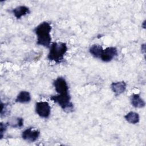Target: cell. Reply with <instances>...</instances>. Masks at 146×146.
Listing matches in <instances>:
<instances>
[{
  "label": "cell",
  "mask_w": 146,
  "mask_h": 146,
  "mask_svg": "<svg viewBox=\"0 0 146 146\" xmlns=\"http://www.w3.org/2000/svg\"><path fill=\"white\" fill-rule=\"evenodd\" d=\"M52 27L48 22H43L39 24L34 30L36 35V44L44 47L50 48L51 43V31Z\"/></svg>",
  "instance_id": "obj_1"
},
{
  "label": "cell",
  "mask_w": 146,
  "mask_h": 146,
  "mask_svg": "<svg viewBox=\"0 0 146 146\" xmlns=\"http://www.w3.org/2000/svg\"><path fill=\"white\" fill-rule=\"evenodd\" d=\"M68 50L66 43L62 42H55L51 43L47 55V59L56 63H61Z\"/></svg>",
  "instance_id": "obj_2"
},
{
  "label": "cell",
  "mask_w": 146,
  "mask_h": 146,
  "mask_svg": "<svg viewBox=\"0 0 146 146\" xmlns=\"http://www.w3.org/2000/svg\"><path fill=\"white\" fill-rule=\"evenodd\" d=\"M50 100L57 103L66 112H71L74 110L73 103L71 102V96L69 93L52 95Z\"/></svg>",
  "instance_id": "obj_3"
},
{
  "label": "cell",
  "mask_w": 146,
  "mask_h": 146,
  "mask_svg": "<svg viewBox=\"0 0 146 146\" xmlns=\"http://www.w3.org/2000/svg\"><path fill=\"white\" fill-rule=\"evenodd\" d=\"M36 113L42 118H48L51 113V107L47 102H38L35 104Z\"/></svg>",
  "instance_id": "obj_4"
},
{
  "label": "cell",
  "mask_w": 146,
  "mask_h": 146,
  "mask_svg": "<svg viewBox=\"0 0 146 146\" xmlns=\"http://www.w3.org/2000/svg\"><path fill=\"white\" fill-rule=\"evenodd\" d=\"M40 135V131L33 127H29L22 133V137L24 140L34 142L38 140Z\"/></svg>",
  "instance_id": "obj_5"
},
{
  "label": "cell",
  "mask_w": 146,
  "mask_h": 146,
  "mask_svg": "<svg viewBox=\"0 0 146 146\" xmlns=\"http://www.w3.org/2000/svg\"><path fill=\"white\" fill-rule=\"evenodd\" d=\"M117 50L115 47H108L103 49L100 58L103 62H109L117 56Z\"/></svg>",
  "instance_id": "obj_6"
},
{
  "label": "cell",
  "mask_w": 146,
  "mask_h": 146,
  "mask_svg": "<svg viewBox=\"0 0 146 146\" xmlns=\"http://www.w3.org/2000/svg\"><path fill=\"white\" fill-rule=\"evenodd\" d=\"M55 90L59 94L69 93L68 86L65 79L63 77H58L53 82Z\"/></svg>",
  "instance_id": "obj_7"
},
{
  "label": "cell",
  "mask_w": 146,
  "mask_h": 146,
  "mask_svg": "<svg viewBox=\"0 0 146 146\" xmlns=\"http://www.w3.org/2000/svg\"><path fill=\"white\" fill-rule=\"evenodd\" d=\"M127 84L124 81L113 82L111 84V88L115 96H119L126 90Z\"/></svg>",
  "instance_id": "obj_8"
},
{
  "label": "cell",
  "mask_w": 146,
  "mask_h": 146,
  "mask_svg": "<svg viewBox=\"0 0 146 146\" xmlns=\"http://www.w3.org/2000/svg\"><path fill=\"white\" fill-rule=\"evenodd\" d=\"M12 13L17 19H19L22 17L30 14V10L28 7L24 5H21L14 8L12 10Z\"/></svg>",
  "instance_id": "obj_9"
},
{
  "label": "cell",
  "mask_w": 146,
  "mask_h": 146,
  "mask_svg": "<svg viewBox=\"0 0 146 146\" xmlns=\"http://www.w3.org/2000/svg\"><path fill=\"white\" fill-rule=\"evenodd\" d=\"M130 101L132 106L135 108H141L145 106V103L144 100L140 97L138 94H133L131 96Z\"/></svg>",
  "instance_id": "obj_10"
},
{
  "label": "cell",
  "mask_w": 146,
  "mask_h": 146,
  "mask_svg": "<svg viewBox=\"0 0 146 146\" xmlns=\"http://www.w3.org/2000/svg\"><path fill=\"white\" fill-rule=\"evenodd\" d=\"M6 123L11 127L21 128L23 125V119L19 117H12L7 120Z\"/></svg>",
  "instance_id": "obj_11"
},
{
  "label": "cell",
  "mask_w": 146,
  "mask_h": 146,
  "mask_svg": "<svg viewBox=\"0 0 146 146\" xmlns=\"http://www.w3.org/2000/svg\"><path fill=\"white\" fill-rule=\"evenodd\" d=\"M31 97L30 94L28 91H21L17 96L15 102L19 103H27L30 102Z\"/></svg>",
  "instance_id": "obj_12"
},
{
  "label": "cell",
  "mask_w": 146,
  "mask_h": 146,
  "mask_svg": "<svg viewBox=\"0 0 146 146\" xmlns=\"http://www.w3.org/2000/svg\"><path fill=\"white\" fill-rule=\"evenodd\" d=\"M124 117L127 121H128L130 124H136L139 123L140 120V117L139 114L133 111H131L127 113L125 115H124Z\"/></svg>",
  "instance_id": "obj_13"
},
{
  "label": "cell",
  "mask_w": 146,
  "mask_h": 146,
  "mask_svg": "<svg viewBox=\"0 0 146 146\" xmlns=\"http://www.w3.org/2000/svg\"><path fill=\"white\" fill-rule=\"evenodd\" d=\"M103 50V48L102 46L98 44H94L90 47L89 49V52L94 57L96 58H100Z\"/></svg>",
  "instance_id": "obj_14"
},
{
  "label": "cell",
  "mask_w": 146,
  "mask_h": 146,
  "mask_svg": "<svg viewBox=\"0 0 146 146\" xmlns=\"http://www.w3.org/2000/svg\"><path fill=\"white\" fill-rule=\"evenodd\" d=\"M1 116L2 117L4 116H6L9 113H10V108L9 107V105L8 103H3L1 102Z\"/></svg>",
  "instance_id": "obj_15"
},
{
  "label": "cell",
  "mask_w": 146,
  "mask_h": 146,
  "mask_svg": "<svg viewBox=\"0 0 146 146\" xmlns=\"http://www.w3.org/2000/svg\"><path fill=\"white\" fill-rule=\"evenodd\" d=\"M7 127H8V125L6 123H1V124H0V136H1V139L2 138L3 133L6 131Z\"/></svg>",
  "instance_id": "obj_16"
}]
</instances>
